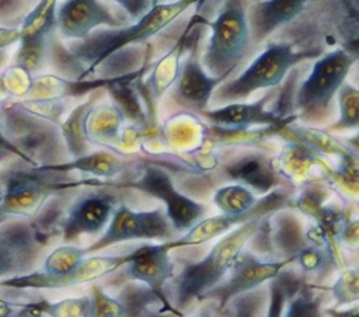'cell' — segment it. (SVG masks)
I'll use <instances>...</instances> for the list:
<instances>
[{"label": "cell", "mask_w": 359, "mask_h": 317, "mask_svg": "<svg viewBox=\"0 0 359 317\" xmlns=\"http://www.w3.org/2000/svg\"><path fill=\"white\" fill-rule=\"evenodd\" d=\"M122 21L101 0H62L56 6V31L65 39H84L94 29Z\"/></svg>", "instance_id": "cell-9"}, {"label": "cell", "mask_w": 359, "mask_h": 317, "mask_svg": "<svg viewBox=\"0 0 359 317\" xmlns=\"http://www.w3.org/2000/svg\"><path fill=\"white\" fill-rule=\"evenodd\" d=\"M317 309L313 303H310L309 300L304 299H297L294 302H292L289 310H287V316H313L316 314Z\"/></svg>", "instance_id": "cell-26"}, {"label": "cell", "mask_w": 359, "mask_h": 317, "mask_svg": "<svg viewBox=\"0 0 359 317\" xmlns=\"http://www.w3.org/2000/svg\"><path fill=\"white\" fill-rule=\"evenodd\" d=\"M233 180L243 181L257 191H266L273 185V175L269 167L259 158H244L229 168Z\"/></svg>", "instance_id": "cell-20"}, {"label": "cell", "mask_w": 359, "mask_h": 317, "mask_svg": "<svg viewBox=\"0 0 359 317\" xmlns=\"http://www.w3.org/2000/svg\"><path fill=\"white\" fill-rule=\"evenodd\" d=\"M314 53L297 52L293 43L271 42L237 77L223 81L213 93L219 101H240L258 90L278 87L287 72L300 60Z\"/></svg>", "instance_id": "cell-4"}, {"label": "cell", "mask_w": 359, "mask_h": 317, "mask_svg": "<svg viewBox=\"0 0 359 317\" xmlns=\"http://www.w3.org/2000/svg\"><path fill=\"white\" fill-rule=\"evenodd\" d=\"M57 1L39 0L25 15L20 28V48L15 55V65L29 72H35L42 66L50 36L56 31Z\"/></svg>", "instance_id": "cell-7"}, {"label": "cell", "mask_w": 359, "mask_h": 317, "mask_svg": "<svg viewBox=\"0 0 359 317\" xmlns=\"http://www.w3.org/2000/svg\"><path fill=\"white\" fill-rule=\"evenodd\" d=\"M355 58L342 46L323 55L296 91L294 105L303 114L325 109L345 81Z\"/></svg>", "instance_id": "cell-5"}, {"label": "cell", "mask_w": 359, "mask_h": 317, "mask_svg": "<svg viewBox=\"0 0 359 317\" xmlns=\"http://www.w3.org/2000/svg\"><path fill=\"white\" fill-rule=\"evenodd\" d=\"M171 244L143 245L129 255L128 274L144 282L151 290L160 292L164 283L174 276V264L168 255Z\"/></svg>", "instance_id": "cell-14"}, {"label": "cell", "mask_w": 359, "mask_h": 317, "mask_svg": "<svg viewBox=\"0 0 359 317\" xmlns=\"http://www.w3.org/2000/svg\"><path fill=\"white\" fill-rule=\"evenodd\" d=\"M0 201H1V195H0Z\"/></svg>", "instance_id": "cell-28"}, {"label": "cell", "mask_w": 359, "mask_h": 317, "mask_svg": "<svg viewBox=\"0 0 359 317\" xmlns=\"http://www.w3.org/2000/svg\"><path fill=\"white\" fill-rule=\"evenodd\" d=\"M210 35L201 58L210 76H229L245 55L251 31L243 0H224L213 21H206Z\"/></svg>", "instance_id": "cell-3"}, {"label": "cell", "mask_w": 359, "mask_h": 317, "mask_svg": "<svg viewBox=\"0 0 359 317\" xmlns=\"http://www.w3.org/2000/svg\"><path fill=\"white\" fill-rule=\"evenodd\" d=\"M172 230L174 227L167 213H163L160 209L135 212L126 206H121L112 212L104 236L93 247L83 251H97L107 245L128 240H165L171 237Z\"/></svg>", "instance_id": "cell-6"}, {"label": "cell", "mask_w": 359, "mask_h": 317, "mask_svg": "<svg viewBox=\"0 0 359 317\" xmlns=\"http://www.w3.org/2000/svg\"><path fill=\"white\" fill-rule=\"evenodd\" d=\"M20 42V28L0 27V50Z\"/></svg>", "instance_id": "cell-27"}, {"label": "cell", "mask_w": 359, "mask_h": 317, "mask_svg": "<svg viewBox=\"0 0 359 317\" xmlns=\"http://www.w3.org/2000/svg\"><path fill=\"white\" fill-rule=\"evenodd\" d=\"M136 187L165 203V213L174 230L187 231L203 216V206L199 202L181 194L174 187L170 175L158 167H146Z\"/></svg>", "instance_id": "cell-8"}, {"label": "cell", "mask_w": 359, "mask_h": 317, "mask_svg": "<svg viewBox=\"0 0 359 317\" xmlns=\"http://www.w3.org/2000/svg\"><path fill=\"white\" fill-rule=\"evenodd\" d=\"M287 264V261L280 262H264L250 254H238L236 261L229 269V278L222 288H217L216 292L210 293L223 307L229 299L247 292L268 279L278 276L280 269Z\"/></svg>", "instance_id": "cell-12"}, {"label": "cell", "mask_w": 359, "mask_h": 317, "mask_svg": "<svg viewBox=\"0 0 359 317\" xmlns=\"http://www.w3.org/2000/svg\"><path fill=\"white\" fill-rule=\"evenodd\" d=\"M331 293L338 304L359 300V268L345 269L331 286Z\"/></svg>", "instance_id": "cell-23"}, {"label": "cell", "mask_w": 359, "mask_h": 317, "mask_svg": "<svg viewBox=\"0 0 359 317\" xmlns=\"http://www.w3.org/2000/svg\"><path fill=\"white\" fill-rule=\"evenodd\" d=\"M262 212V206L258 205V208L248 215H230V213H220L217 216H212L205 220H199L196 224H194L189 230H187V234L175 241L171 243V247L177 245H185V244H201L205 243L222 233H227L231 227L245 222L247 219L252 217L254 215Z\"/></svg>", "instance_id": "cell-18"}, {"label": "cell", "mask_w": 359, "mask_h": 317, "mask_svg": "<svg viewBox=\"0 0 359 317\" xmlns=\"http://www.w3.org/2000/svg\"><path fill=\"white\" fill-rule=\"evenodd\" d=\"M129 255L126 257H97L79 259L73 267L65 272L59 274H32L21 278H14L6 281L4 285L18 286V288H60L74 283H81L91 281L93 278L102 276L118 267L128 262Z\"/></svg>", "instance_id": "cell-11"}, {"label": "cell", "mask_w": 359, "mask_h": 317, "mask_svg": "<svg viewBox=\"0 0 359 317\" xmlns=\"http://www.w3.org/2000/svg\"><path fill=\"white\" fill-rule=\"evenodd\" d=\"M269 100V94L259 98L255 102H238L233 101L220 108L205 109L202 114L213 123L233 129L244 130L255 125H280L285 119L276 115L273 111L265 108Z\"/></svg>", "instance_id": "cell-13"}, {"label": "cell", "mask_w": 359, "mask_h": 317, "mask_svg": "<svg viewBox=\"0 0 359 317\" xmlns=\"http://www.w3.org/2000/svg\"><path fill=\"white\" fill-rule=\"evenodd\" d=\"M111 216V199L100 195L87 196L70 210L65 226V237L74 238L83 233H97L109 222Z\"/></svg>", "instance_id": "cell-16"}, {"label": "cell", "mask_w": 359, "mask_h": 317, "mask_svg": "<svg viewBox=\"0 0 359 317\" xmlns=\"http://www.w3.org/2000/svg\"><path fill=\"white\" fill-rule=\"evenodd\" d=\"M311 0H259L248 17L251 41L261 42L278 28L294 21Z\"/></svg>", "instance_id": "cell-15"}, {"label": "cell", "mask_w": 359, "mask_h": 317, "mask_svg": "<svg viewBox=\"0 0 359 317\" xmlns=\"http://www.w3.org/2000/svg\"><path fill=\"white\" fill-rule=\"evenodd\" d=\"M203 0H175L170 3H153L136 22L130 25L112 27V29H101L91 32L87 38L80 39L79 45H74L70 50L73 59L81 62L86 67L80 77H86L93 73L104 60L114 53L132 43H142L154 36L191 6Z\"/></svg>", "instance_id": "cell-1"}, {"label": "cell", "mask_w": 359, "mask_h": 317, "mask_svg": "<svg viewBox=\"0 0 359 317\" xmlns=\"http://www.w3.org/2000/svg\"><path fill=\"white\" fill-rule=\"evenodd\" d=\"M213 202L222 213L230 215H248L258 208L252 191L241 184L219 188L213 196Z\"/></svg>", "instance_id": "cell-19"}, {"label": "cell", "mask_w": 359, "mask_h": 317, "mask_svg": "<svg viewBox=\"0 0 359 317\" xmlns=\"http://www.w3.org/2000/svg\"><path fill=\"white\" fill-rule=\"evenodd\" d=\"M227 77L229 76H210L198 59L196 52L192 50L188 58L180 63L178 74L172 83V97L185 108L205 111L215 90Z\"/></svg>", "instance_id": "cell-10"}, {"label": "cell", "mask_w": 359, "mask_h": 317, "mask_svg": "<svg viewBox=\"0 0 359 317\" xmlns=\"http://www.w3.org/2000/svg\"><path fill=\"white\" fill-rule=\"evenodd\" d=\"M339 118L332 125L334 129H346L359 126V88L344 81L338 90Z\"/></svg>", "instance_id": "cell-22"}, {"label": "cell", "mask_w": 359, "mask_h": 317, "mask_svg": "<svg viewBox=\"0 0 359 317\" xmlns=\"http://www.w3.org/2000/svg\"><path fill=\"white\" fill-rule=\"evenodd\" d=\"M185 41L187 35L184 34L178 39L177 45L156 65L149 81L150 90H153L154 94H161L174 83L180 70V56L182 53V48L185 46Z\"/></svg>", "instance_id": "cell-21"}, {"label": "cell", "mask_w": 359, "mask_h": 317, "mask_svg": "<svg viewBox=\"0 0 359 317\" xmlns=\"http://www.w3.org/2000/svg\"><path fill=\"white\" fill-rule=\"evenodd\" d=\"M262 213H257L245 222L229 230L201 261L184 267L175 282L177 302L184 304L194 297L206 295L229 272L241 252L247 240L259 226Z\"/></svg>", "instance_id": "cell-2"}, {"label": "cell", "mask_w": 359, "mask_h": 317, "mask_svg": "<svg viewBox=\"0 0 359 317\" xmlns=\"http://www.w3.org/2000/svg\"><path fill=\"white\" fill-rule=\"evenodd\" d=\"M323 262V257L320 251L316 248H307L300 252L299 255V264L304 271H314L318 269Z\"/></svg>", "instance_id": "cell-25"}, {"label": "cell", "mask_w": 359, "mask_h": 317, "mask_svg": "<svg viewBox=\"0 0 359 317\" xmlns=\"http://www.w3.org/2000/svg\"><path fill=\"white\" fill-rule=\"evenodd\" d=\"M119 7H122L133 20L140 18L153 6L151 0H114Z\"/></svg>", "instance_id": "cell-24"}, {"label": "cell", "mask_w": 359, "mask_h": 317, "mask_svg": "<svg viewBox=\"0 0 359 317\" xmlns=\"http://www.w3.org/2000/svg\"><path fill=\"white\" fill-rule=\"evenodd\" d=\"M32 251V236L24 227H11L0 234V276L21 269Z\"/></svg>", "instance_id": "cell-17"}]
</instances>
